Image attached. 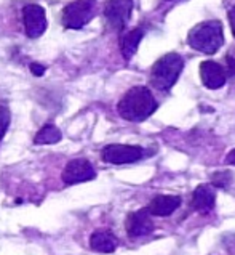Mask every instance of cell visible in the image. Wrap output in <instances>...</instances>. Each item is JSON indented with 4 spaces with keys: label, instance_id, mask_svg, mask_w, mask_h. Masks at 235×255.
<instances>
[{
    "label": "cell",
    "instance_id": "obj_19",
    "mask_svg": "<svg viewBox=\"0 0 235 255\" xmlns=\"http://www.w3.org/2000/svg\"><path fill=\"white\" fill-rule=\"evenodd\" d=\"M31 72L34 76H37V77H40V76H43L45 74V66H43V64H40V63H32L31 66Z\"/></svg>",
    "mask_w": 235,
    "mask_h": 255
},
{
    "label": "cell",
    "instance_id": "obj_5",
    "mask_svg": "<svg viewBox=\"0 0 235 255\" xmlns=\"http://www.w3.org/2000/svg\"><path fill=\"white\" fill-rule=\"evenodd\" d=\"M144 156L146 151L141 146H133V144H107L101 152L102 161L114 165L138 162Z\"/></svg>",
    "mask_w": 235,
    "mask_h": 255
},
{
    "label": "cell",
    "instance_id": "obj_6",
    "mask_svg": "<svg viewBox=\"0 0 235 255\" xmlns=\"http://www.w3.org/2000/svg\"><path fill=\"white\" fill-rule=\"evenodd\" d=\"M96 172L90 161L86 159H72L63 170V181L66 185H77L83 181L94 180Z\"/></svg>",
    "mask_w": 235,
    "mask_h": 255
},
{
    "label": "cell",
    "instance_id": "obj_13",
    "mask_svg": "<svg viewBox=\"0 0 235 255\" xmlns=\"http://www.w3.org/2000/svg\"><path fill=\"white\" fill-rule=\"evenodd\" d=\"M117 246H119V241H117L114 233L109 230H98L90 238V247L94 252L112 254L117 249Z\"/></svg>",
    "mask_w": 235,
    "mask_h": 255
},
{
    "label": "cell",
    "instance_id": "obj_3",
    "mask_svg": "<svg viewBox=\"0 0 235 255\" xmlns=\"http://www.w3.org/2000/svg\"><path fill=\"white\" fill-rule=\"evenodd\" d=\"M184 69V60L178 53H166L156 61L151 71V82L156 89L168 92Z\"/></svg>",
    "mask_w": 235,
    "mask_h": 255
},
{
    "label": "cell",
    "instance_id": "obj_10",
    "mask_svg": "<svg viewBox=\"0 0 235 255\" xmlns=\"http://www.w3.org/2000/svg\"><path fill=\"white\" fill-rule=\"evenodd\" d=\"M200 79L207 89L218 90L226 85L227 72L216 61H203L200 64Z\"/></svg>",
    "mask_w": 235,
    "mask_h": 255
},
{
    "label": "cell",
    "instance_id": "obj_12",
    "mask_svg": "<svg viewBox=\"0 0 235 255\" xmlns=\"http://www.w3.org/2000/svg\"><path fill=\"white\" fill-rule=\"evenodd\" d=\"M179 206H181L179 196L160 194L151 201L148 209H149V212L156 217H168V215H171L176 209H179Z\"/></svg>",
    "mask_w": 235,
    "mask_h": 255
},
{
    "label": "cell",
    "instance_id": "obj_15",
    "mask_svg": "<svg viewBox=\"0 0 235 255\" xmlns=\"http://www.w3.org/2000/svg\"><path fill=\"white\" fill-rule=\"evenodd\" d=\"M61 132H60V128L55 127V126H51V124H47V126H43L37 135H35L34 138V143L35 144H55L58 141H61Z\"/></svg>",
    "mask_w": 235,
    "mask_h": 255
},
{
    "label": "cell",
    "instance_id": "obj_14",
    "mask_svg": "<svg viewBox=\"0 0 235 255\" xmlns=\"http://www.w3.org/2000/svg\"><path fill=\"white\" fill-rule=\"evenodd\" d=\"M143 29L141 27H136V29H131L127 34L123 35L122 43H120V50H122V55L125 60H131L133 55L136 53V50L139 47V42L143 40Z\"/></svg>",
    "mask_w": 235,
    "mask_h": 255
},
{
    "label": "cell",
    "instance_id": "obj_17",
    "mask_svg": "<svg viewBox=\"0 0 235 255\" xmlns=\"http://www.w3.org/2000/svg\"><path fill=\"white\" fill-rule=\"evenodd\" d=\"M10 121H11L10 109L6 106H0V141H2V138L6 133V130H8Z\"/></svg>",
    "mask_w": 235,
    "mask_h": 255
},
{
    "label": "cell",
    "instance_id": "obj_11",
    "mask_svg": "<svg viewBox=\"0 0 235 255\" xmlns=\"http://www.w3.org/2000/svg\"><path fill=\"white\" fill-rule=\"evenodd\" d=\"M216 202V189L213 185H198L192 193V209L197 212H210Z\"/></svg>",
    "mask_w": 235,
    "mask_h": 255
},
{
    "label": "cell",
    "instance_id": "obj_1",
    "mask_svg": "<svg viewBox=\"0 0 235 255\" xmlns=\"http://www.w3.org/2000/svg\"><path fill=\"white\" fill-rule=\"evenodd\" d=\"M158 103L148 87H133L117 105V111L125 121L143 122L157 111Z\"/></svg>",
    "mask_w": 235,
    "mask_h": 255
},
{
    "label": "cell",
    "instance_id": "obj_8",
    "mask_svg": "<svg viewBox=\"0 0 235 255\" xmlns=\"http://www.w3.org/2000/svg\"><path fill=\"white\" fill-rule=\"evenodd\" d=\"M23 21L26 34L31 39L40 37L47 29V14L40 5H26L23 8Z\"/></svg>",
    "mask_w": 235,
    "mask_h": 255
},
{
    "label": "cell",
    "instance_id": "obj_7",
    "mask_svg": "<svg viewBox=\"0 0 235 255\" xmlns=\"http://www.w3.org/2000/svg\"><path fill=\"white\" fill-rule=\"evenodd\" d=\"M133 11V0H109L104 8L107 23L115 29H123Z\"/></svg>",
    "mask_w": 235,
    "mask_h": 255
},
{
    "label": "cell",
    "instance_id": "obj_20",
    "mask_svg": "<svg viewBox=\"0 0 235 255\" xmlns=\"http://www.w3.org/2000/svg\"><path fill=\"white\" fill-rule=\"evenodd\" d=\"M229 23H231V27H232V34L235 37V6H232L231 11H229Z\"/></svg>",
    "mask_w": 235,
    "mask_h": 255
},
{
    "label": "cell",
    "instance_id": "obj_9",
    "mask_svg": "<svg viewBox=\"0 0 235 255\" xmlns=\"http://www.w3.org/2000/svg\"><path fill=\"white\" fill-rule=\"evenodd\" d=\"M156 225L152 222V214L149 209H139L136 212L130 214L127 218V233L131 238L148 236L154 231Z\"/></svg>",
    "mask_w": 235,
    "mask_h": 255
},
{
    "label": "cell",
    "instance_id": "obj_2",
    "mask_svg": "<svg viewBox=\"0 0 235 255\" xmlns=\"http://www.w3.org/2000/svg\"><path fill=\"white\" fill-rule=\"evenodd\" d=\"M187 43L190 48L205 55H215L224 43L221 21L211 19L194 26L187 35Z\"/></svg>",
    "mask_w": 235,
    "mask_h": 255
},
{
    "label": "cell",
    "instance_id": "obj_4",
    "mask_svg": "<svg viewBox=\"0 0 235 255\" xmlns=\"http://www.w3.org/2000/svg\"><path fill=\"white\" fill-rule=\"evenodd\" d=\"M94 0H77L63 10V24L66 29H82L93 18Z\"/></svg>",
    "mask_w": 235,
    "mask_h": 255
},
{
    "label": "cell",
    "instance_id": "obj_18",
    "mask_svg": "<svg viewBox=\"0 0 235 255\" xmlns=\"http://www.w3.org/2000/svg\"><path fill=\"white\" fill-rule=\"evenodd\" d=\"M226 72L227 77L235 79V48H232L226 56Z\"/></svg>",
    "mask_w": 235,
    "mask_h": 255
},
{
    "label": "cell",
    "instance_id": "obj_16",
    "mask_svg": "<svg viewBox=\"0 0 235 255\" xmlns=\"http://www.w3.org/2000/svg\"><path fill=\"white\" fill-rule=\"evenodd\" d=\"M232 177L229 172H216L213 173V178H211V185L215 188H223L226 189L227 186L231 185Z\"/></svg>",
    "mask_w": 235,
    "mask_h": 255
},
{
    "label": "cell",
    "instance_id": "obj_21",
    "mask_svg": "<svg viewBox=\"0 0 235 255\" xmlns=\"http://www.w3.org/2000/svg\"><path fill=\"white\" fill-rule=\"evenodd\" d=\"M226 162H227V164H231V165H235V149H232V151L229 152V154H227Z\"/></svg>",
    "mask_w": 235,
    "mask_h": 255
}]
</instances>
